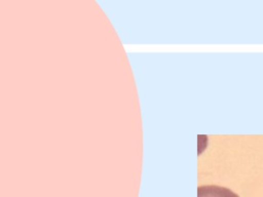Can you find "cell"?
I'll use <instances>...</instances> for the list:
<instances>
[{"mask_svg": "<svg viewBox=\"0 0 263 197\" xmlns=\"http://www.w3.org/2000/svg\"><path fill=\"white\" fill-rule=\"evenodd\" d=\"M197 197H239V196L228 188L210 185V186L198 187Z\"/></svg>", "mask_w": 263, "mask_h": 197, "instance_id": "1", "label": "cell"}]
</instances>
